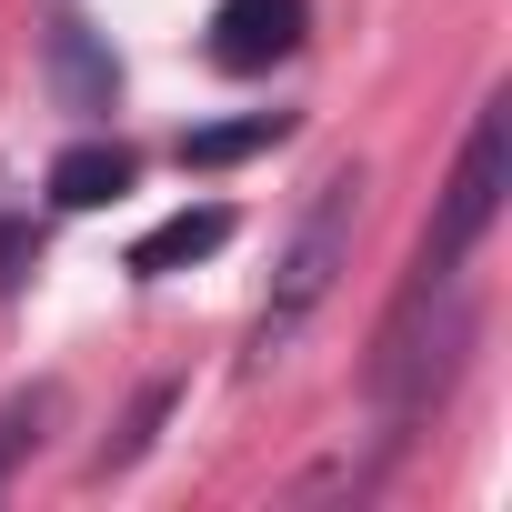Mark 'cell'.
<instances>
[{"instance_id": "cell-8", "label": "cell", "mask_w": 512, "mask_h": 512, "mask_svg": "<svg viewBox=\"0 0 512 512\" xmlns=\"http://www.w3.org/2000/svg\"><path fill=\"white\" fill-rule=\"evenodd\" d=\"M292 141V111H251V121H211V131H181V171H221V161H251V151H282Z\"/></svg>"}, {"instance_id": "cell-11", "label": "cell", "mask_w": 512, "mask_h": 512, "mask_svg": "<svg viewBox=\"0 0 512 512\" xmlns=\"http://www.w3.org/2000/svg\"><path fill=\"white\" fill-rule=\"evenodd\" d=\"M31 262H41V231H31V221H11V211H0V292H11V282H21Z\"/></svg>"}, {"instance_id": "cell-7", "label": "cell", "mask_w": 512, "mask_h": 512, "mask_svg": "<svg viewBox=\"0 0 512 512\" xmlns=\"http://www.w3.org/2000/svg\"><path fill=\"white\" fill-rule=\"evenodd\" d=\"M131 151L121 141H71L61 161H51V211H101V201H121L131 191Z\"/></svg>"}, {"instance_id": "cell-1", "label": "cell", "mask_w": 512, "mask_h": 512, "mask_svg": "<svg viewBox=\"0 0 512 512\" xmlns=\"http://www.w3.org/2000/svg\"><path fill=\"white\" fill-rule=\"evenodd\" d=\"M472 352V272H442V262H412L382 332H372V362H362V392L382 412V462H402V442L432 422V402L452 392Z\"/></svg>"}, {"instance_id": "cell-4", "label": "cell", "mask_w": 512, "mask_h": 512, "mask_svg": "<svg viewBox=\"0 0 512 512\" xmlns=\"http://www.w3.org/2000/svg\"><path fill=\"white\" fill-rule=\"evenodd\" d=\"M312 41V0H221L211 11V71H231V81H251V71H272V61H292Z\"/></svg>"}, {"instance_id": "cell-9", "label": "cell", "mask_w": 512, "mask_h": 512, "mask_svg": "<svg viewBox=\"0 0 512 512\" xmlns=\"http://www.w3.org/2000/svg\"><path fill=\"white\" fill-rule=\"evenodd\" d=\"M171 402H181L171 382H141V392H131V412H121V432H111V442L91 452V482H111V472H131V462L151 452V432L171 422Z\"/></svg>"}, {"instance_id": "cell-3", "label": "cell", "mask_w": 512, "mask_h": 512, "mask_svg": "<svg viewBox=\"0 0 512 512\" xmlns=\"http://www.w3.org/2000/svg\"><path fill=\"white\" fill-rule=\"evenodd\" d=\"M352 221H362V171H332L322 191H312V211L292 221V241H282V262H272V302H262V352L272 342H292L322 302H332V282H342V262H352Z\"/></svg>"}, {"instance_id": "cell-6", "label": "cell", "mask_w": 512, "mask_h": 512, "mask_svg": "<svg viewBox=\"0 0 512 512\" xmlns=\"http://www.w3.org/2000/svg\"><path fill=\"white\" fill-rule=\"evenodd\" d=\"M221 241H231V201H191V211H171V221H151L131 241V282H171V272L211 262Z\"/></svg>"}, {"instance_id": "cell-2", "label": "cell", "mask_w": 512, "mask_h": 512, "mask_svg": "<svg viewBox=\"0 0 512 512\" xmlns=\"http://www.w3.org/2000/svg\"><path fill=\"white\" fill-rule=\"evenodd\" d=\"M502 191H512V101L492 91V101L472 111V131H462V161H452V181H442V201H432V221H422V251H412V262L472 272V251H482L492 221H502Z\"/></svg>"}, {"instance_id": "cell-5", "label": "cell", "mask_w": 512, "mask_h": 512, "mask_svg": "<svg viewBox=\"0 0 512 512\" xmlns=\"http://www.w3.org/2000/svg\"><path fill=\"white\" fill-rule=\"evenodd\" d=\"M41 71H51V91H61V111H81V121H101L111 101H121V61H111V41L71 11H51V31H41Z\"/></svg>"}, {"instance_id": "cell-10", "label": "cell", "mask_w": 512, "mask_h": 512, "mask_svg": "<svg viewBox=\"0 0 512 512\" xmlns=\"http://www.w3.org/2000/svg\"><path fill=\"white\" fill-rule=\"evenodd\" d=\"M51 412H61V392H51V382H31V392H11V402H0V492H11V472L41 452Z\"/></svg>"}]
</instances>
